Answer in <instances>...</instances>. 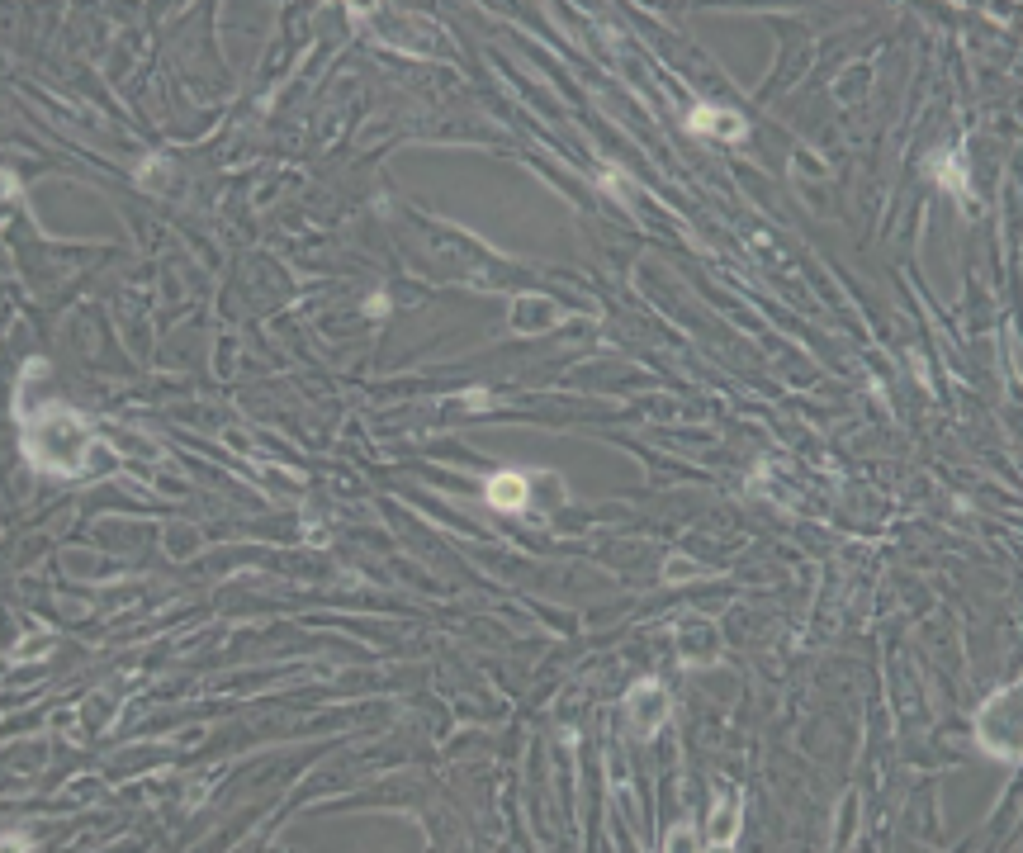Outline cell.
<instances>
[{"label": "cell", "instance_id": "1", "mask_svg": "<svg viewBox=\"0 0 1023 853\" xmlns=\"http://www.w3.org/2000/svg\"><path fill=\"white\" fill-rule=\"evenodd\" d=\"M90 441H95L90 427L76 418V413H67V408H43V413L29 418V427H24V451H29V460L53 474L81 470V460L90 455Z\"/></svg>", "mask_w": 1023, "mask_h": 853}, {"label": "cell", "instance_id": "2", "mask_svg": "<svg viewBox=\"0 0 1023 853\" xmlns=\"http://www.w3.org/2000/svg\"><path fill=\"white\" fill-rule=\"evenodd\" d=\"M1019 707H1023L1019 688H1005V692H995L986 707H981V716H976V740H981L995 759L1019 763V754H1023V745H1019Z\"/></svg>", "mask_w": 1023, "mask_h": 853}, {"label": "cell", "instance_id": "3", "mask_svg": "<svg viewBox=\"0 0 1023 853\" xmlns=\"http://www.w3.org/2000/svg\"><path fill=\"white\" fill-rule=\"evenodd\" d=\"M668 721V692L664 683H654V678H645V683H635V688L626 692V726L640 735V740H649L654 730Z\"/></svg>", "mask_w": 1023, "mask_h": 853}, {"label": "cell", "instance_id": "4", "mask_svg": "<svg viewBox=\"0 0 1023 853\" xmlns=\"http://www.w3.org/2000/svg\"><path fill=\"white\" fill-rule=\"evenodd\" d=\"M673 640H678V654L682 664H711L720 654V631L711 626V621H678V631H673Z\"/></svg>", "mask_w": 1023, "mask_h": 853}, {"label": "cell", "instance_id": "5", "mask_svg": "<svg viewBox=\"0 0 1023 853\" xmlns=\"http://www.w3.org/2000/svg\"><path fill=\"white\" fill-rule=\"evenodd\" d=\"M559 323V304L550 294H521L512 304V332H550Z\"/></svg>", "mask_w": 1023, "mask_h": 853}, {"label": "cell", "instance_id": "6", "mask_svg": "<svg viewBox=\"0 0 1023 853\" xmlns=\"http://www.w3.org/2000/svg\"><path fill=\"white\" fill-rule=\"evenodd\" d=\"M488 503L503 512H517L526 503V474H493L488 479Z\"/></svg>", "mask_w": 1023, "mask_h": 853}, {"label": "cell", "instance_id": "7", "mask_svg": "<svg viewBox=\"0 0 1023 853\" xmlns=\"http://www.w3.org/2000/svg\"><path fill=\"white\" fill-rule=\"evenodd\" d=\"M739 839V801H725L716 811V820H711V830H706V844L711 849H730Z\"/></svg>", "mask_w": 1023, "mask_h": 853}, {"label": "cell", "instance_id": "8", "mask_svg": "<svg viewBox=\"0 0 1023 853\" xmlns=\"http://www.w3.org/2000/svg\"><path fill=\"white\" fill-rule=\"evenodd\" d=\"M692 128L720 133V138H744V119L739 114H716V109H692Z\"/></svg>", "mask_w": 1023, "mask_h": 853}, {"label": "cell", "instance_id": "9", "mask_svg": "<svg viewBox=\"0 0 1023 853\" xmlns=\"http://www.w3.org/2000/svg\"><path fill=\"white\" fill-rule=\"evenodd\" d=\"M853 825H858V801L848 797V801H844V811H839V830H834V844H839V849L848 844V830H853Z\"/></svg>", "mask_w": 1023, "mask_h": 853}, {"label": "cell", "instance_id": "10", "mask_svg": "<svg viewBox=\"0 0 1023 853\" xmlns=\"http://www.w3.org/2000/svg\"><path fill=\"white\" fill-rule=\"evenodd\" d=\"M664 574H668V583H687V574H701V569H697L692 560H682V555H673Z\"/></svg>", "mask_w": 1023, "mask_h": 853}, {"label": "cell", "instance_id": "11", "mask_svg": "<svg viewBox=\"0 0 1023 853\" xmlns=\"http://www.w3.org/2000/svg\"><path fill=\"white\" fill-rule=\"evenodd\" d=\"M668 849H692V835H687V830H673V835H668Z\"/></svg>", "mask_w": 1023, "mask_h": 853}]
</instances>
